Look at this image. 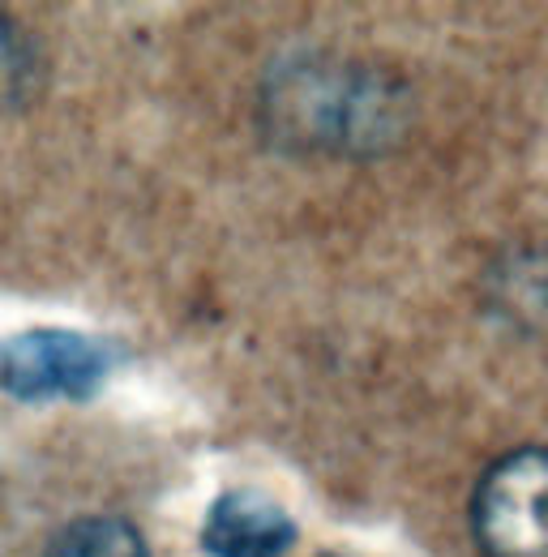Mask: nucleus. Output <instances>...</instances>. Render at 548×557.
Here are the masks:
<instances>
[{"label": "nucleus", "mask_w": 548, "mask_h": 557, "mask_svg": "<svg viewBox=\"0 0 548 557\" xmlns=\"http://www.w3.org/2000/svg\"><path fill=\"white\" fill-rule=\"evenodd\" d=\"M48 557H150V549L134 523L95 515L61 528L48 545Z\"/></svg>", "instance_id": "5"}, {"label": "nucleus", "mask_w": 548, "mask_h": 557, "mask_svg": "<svg viewBox=\"0 0 548 557\" xmlns=\"http://www.w3.org/2000/svg\"><path fill=\"white\" fill-rule=\"evenodd\" d=\"M30 70H35V61H30L26 39L0 13V99H17L26 90V82H30Z\"/></svg>", "instance_id": "6"}, {"label": "nucleus", "mask_w": 548, "mask_h": 557, "mask_svg": "<svg viewBox=\"0 0 548 557\" xmlns=\"http://www.w3.org/2000/svg\"><path fill=\"white\" fill-rule=\"evenodd\" d=\"M472 532L484 557H548V450H514L484 472Z\"/></svg>", "instance_id": "2"}, {"label": "nucleus", "mask_w": 548, "mask_h": 557, "mask_svg": "<svg viewBox=\"0 0 548 557\" xmlns=\"http://www.w3.org/2000/svg\"><path fill=\"white\" fill-rule=\"evenodd\" d=\"M112 369V351L77 331H22L0 344V391L13 399H90Z\"/></svg>", "instance_id": "3"}, {"label": "nucleus", "mask_w": 548, "mask_h": 557, "mask_svg": "<svg viewBox=\"0 0 548 557\" xmlns=\"http://www.w3.org/2000/svg\"><path fill=\"white\" fill-rule=\"evenodd\" d=\"M202 545L210 557H283L296 545V523L266 493L232 488L210 502Z\"/></svg>", "instance_id": "4"}, {"label": "nucleus", "mask_w": 548, "mask_h": 557, "mask_svg": "<svg viewBox=\"0 0 548 557\" xmlns=\"http://www.w3.org/2000/svg\"><path fill=\"white\" fill-rule=\"evenodd\" d=\"M262 125L283 150L364 154L399 134V90L335 57H283L262 86Z\"/></svg>", "instance_id": "1"}]
</instances>
